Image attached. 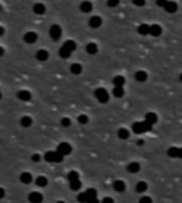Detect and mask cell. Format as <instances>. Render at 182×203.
Returning a JSON list of instances; mask_svg holds the SVG:
<instances>
[{
	"mask_svg": "<svg viewBox=\"0 0 182 203\" xmlns=\"http://www.w3.org/2000/svg\"><path fill=\"white\" fill-rule=\"evenodd\" d=\"M152 127H153V126H150V124L146 123V121H135V123L132 124V130H134L135 134H144V132H149Z\"/></svg>",
	"mask_w": 182,
	"mask_h": 203,
	"instance_id": "6da1fadb",
	"label": "cell"
},
{
	"mask_svg": "<svg viewBox=\"0 0 182 203\" xmlns=\"http://www.w3.org/2000/svg\"><path fill=\"white\" fill-rule=\"evenodd\" d=\"M94 97L100 103H108L109 102V94H108V91L103 90V88H97V90L94 91Z\"/></svg>",
	"mask_w": 182,
	"mask_h": 203,
	"instance_id": "7a4b0ae2",
	"label": "cell"
},
{
	"mask_svg": "<svg viewBox=\"0 0 182 203\" xmlns=\"http://www.w3.org/2000/svg\"><path fill=\"white\" fill-rule=\"evenodd\" d=\"M71 144H68V143H59L56 147V152H59L62 156H68L70 153H71Z\"/></svg>",
	"mask_w": 182,
	"mask_h": 203,
	"instance_id": "3957f363",
	"label": "cell"
},
{
	"mask_svg": "<svg viewBox=\"0 0 182 203\" xmlns=\"http://www.w3.org/2000/svg\"><path fill=\"white\" fill-rule=\"evenodd\" d=\"M61 35H62V29H61V26L53 24V26L50 27V38L55 40V41H58V40L61 38Z\"/></svg>",
	"mask_w": 182,
	"mask_h": 203,
	"instance_id": "277c9868",
	"label": "cell"
},
{
	"mask_svg": "<svg viewBox=\"0 0 182 203\" xmlns=\"http://www.w3.org/2000/svg\"><path fill=\"white\" fill-rule=\"evenodd\" d=\"M27 199H29V202L31 203H43V200H44L43 194H41L40 191H32L29 196H27Z\"/></svg>",
	"mask_w": 182,
	"mask_h": 203,
	"instance_id": "5b68a950",
	"label": "cell"
},
{
	"mask_svg": "<svg viewBox=\"0 0 182 203\" xmlns=\"http://www.w3.org/2000/svg\"><path fill=\"white\" fill-rule=\"evenodd\" d=\"M20 182L24 183V185H29V183L34 182V176H32L29 171H23L22 174H20Z\"/></svg>",
	"mask_w": 182,
	"mask_h": 203,
	"instance_id": "8992f818",
	"label": "cell"
},
{
	"mask_svg": "<svg viewBox=\"0 0 182 203\" xmlns=\"http://www.w3.org/2000/svg\"><path fill=\"white\" fill-rule=\"evenodd\" d=\"M17 97H18V100H22V102H29L32 99V94H31V91H27V90H20L17 92Z\"/></svg>",
	"mask_w": 182,
	"mask_h": 203,
	"instance_id": "52a82bcc",
	"label": "cell"
},
{
	"mask_svg": "<svg viewBox=\"0 0 182 203\" xmlns=\"http://www.w3.org/2000/svg\"><path fill=\"white\" fill-rule=\"evenodd\" d=\"M126 170H127L131 174H136V173H140L141 165H140V162H129L127 167H126Z\"/></svg>",
	"mask_w": 182,
	"mask_h": 203,
	"instance_id": "ba28073f",
	"label": "cell"
},
{
	"mask_svg": "<svg viewBox=\"0 0 182 203\" xmlns=\"http://www.w3.org/2000/svg\"><path fill=\"white\" fill-rule=\"evenodd\" d=\"M91 29H97V27H100L102 26V18L99 17V15H94V17H91L90 21H88Z\"/></svg>",
	"mask_w": 182,
	"mask_h": 203,
	"instance_id": "9c48e42d",
	"label": "cell"
},
{
	"mask_svg": "<svg viewBox=\"0 0 182 203\" xmlns=\"http://www.w3.org/2000/svg\"><path fill=\"white\" fill-rule=\"evenodd\" d=\"M23 40H24V43H27V44H34V43H36V40H38V35L35 34V32H27V34H24Z\"/></svg>",
	"mask_w": 182,
	"mask_h": 203,
	"instance_id": "30bf717a",
	"label": "cell"
},
{
	"mask_svg": "<svg viewBox=\"0 0 182 203\" xmlns=\"http://www.w3.org/2000/svg\"><path fill=\"white\" fill-rule=\"evenodd\" d=\"M161 34H162V29H161L159 24H152V26H149V35H152V36H159Z\"/></svg>",
	"mask_w": 182,
	"mask_h": 203,
	"instance_id": "8fae6325",
	"label": "cell"
},
{
	"mask_svg": "<svg viewBox=\"0 0 182 203\" xmlns=\"http://www.w3.org/2000/svg\"><path fill=\"white\" fill-rule=\"evenodd\" d=\"M144 121H146V123H149L150 126H155V124H156V121H158V115H156L155 112H147V114H146Z\"/></svg>",
	"mask_w": 182,
	"mask_h": 203,
	"instance_id": "7c38bea8",
	"label": "cell"
},
{
	"mask_svg": "<svg viewBox=\"0 0 182 203\" xmlns=\"http://www.w3.org/2000/svg\"><path fill=\"white\" fill-rule=\"evenodd\" d=\"M79 8H80V11L84 12V14H88V12L93 11V3L88 2V0H85V2H82V3L79 5Z\"/></svg>",
	"mask_w": 182,
	"mask_h": 203,
	"instance_id": "4fadbf2b",
	"label": "cell"
},
{
	"mask_svg": "<svg viewBox=\"0 0 182 203\" xmlns=\"http://www.w3.org/2000/svg\"><path fill=\"white\" fill-rule=\"evenodd\" d=\"M113 188H114V191H117V192H123V191L126 190V183H125L123 181H114Z\"/></svg>",
	"mask_w": 182,
	"mask_h": 203,
	"instance_id": "5bb4252c",
	"label": "cell"
},
{
	"mask_svg": "<svg viewBox=\"0 0 182 203\" xmlns=\"http://www.w3.org/2000/svg\"><path fill=\"white\" fill-rule=\"evenodd\" d=\"M32 124H34L32 117H29V115H24V117H22V120H20V126H22V127H31Z\"/></svg>",
	"mask_w": 182,
	"mask_h": 203,
	"instance_id": "9a60e30c",
	"label": "cell"
},
{
	"mask_svg": "<svg viewBox=\"0 0 182 203\" xmlns=\"http://www.w3.org/2000/svg\"><path fill=\"white\" fill-rule=\"evenodd\" d=\"M35 183H36L38 188H44V186L49 185V179H47L46 176H38V177L35 179Z\"/></svg>",
	"mask_w": 182,
	"mask_h": 203,
	"instance_id": "2e32d148",
	"label": "cell"
},
{
	"mask_svg": "<svg viewBox=\"0 0 182 203\" xmlns=\"http://www.w3.org/2000/svg\"><path fill=\"white\" fill-rule=\"evenodd\" d=\"M164 9H165V12H169V14H173V12L178 11V5H176V2H167L165 6H164Z\"/></svg>",
	"mask_w": 182,
	"mask_h": 203,
	"instance_id": "e0dca14e",
	"label": "cell"
},
{
	"mask_svg": "<svg viewBox=\"0 0 182 203\" xmlns=\"http://www.w3.org/2000/svg\"><path fill=\"white\" fill-rule=\"evenodd\" d=\"M36 59L40 61V62H44L49 59V52L47 50H43V49H40L38 52H36Z\"/></svg>",
	"mask_w": 182,
	"mask_h": 203,
	"instance_id": "ac0fdd59",
	"label": "cell"
},
{
	"mask_svg": "<svg viewBox=\"0 0 182 203\" xmlns=\"http://www.w3.org/2000/svg\"><path fill=\"white\" fill-rule=\"evenodd\" d=\"M167 155L170 158H181V149L179 147H170L169 152H167Z\"/></svg>",
	"mask_w": 182,
	"mask_h": 203,
	"instance_id": "d6986e66",
	"label": "cell"
},
{
	"mask_svg": "<svg viewBox=\"0 0 182 203\" xmlns=\"http://www.w3.org/2000/svg\"><path fill=\"white\" fill-rule=\"evenodd\" d=\"M97 50H99V47H97L96 43H88V44H87V53H88V55H96Z\"/></svg>",
	"mask_w": 182,
	"mask_h": 203,
	"instance_id": "ffe728a7",
	"label": "cell"
},
{
	"mask_svg": "<svg viewBox=\"0 0 182 203\" xmlns=\"http://www.w3.org/2000/svg\"><path fill=\"white\" fill-rule=\"evenodd\" d=\"M147 188H149L147 183H146L144 181H140V182H138V183L135 185L136 192H146V191H147Z\"/></svg>",
	"mask_w": 182,
	"mask_h": 203,
	"instance_id": "44dd1931",
	"label": "cell"
},
{
	"mask_svg": "<svg viewBox=\"0 0 182 203\" xmlns=\"http://www.w3.org/2000/svg\"><path fill=\"white\" fill-rule=\"evenodd\" d=\"M117 135H118V138H120V139H127V138H129V135H131V132H129L126 127H122V129H118Z\"/></svg>",
	"mask_w": 182,
	"mask_h": 203,
	"instance_id": "7402d4cb",
	"label": "cell"
},
{
	"mask_svg": "<svg viewBox=\"0 0 182 203\" xmlns=\"http://www.w3.org/2000/svg\"><path fill=\"white\" fill-rule=\"evenodd\" d=\"M135 79L138 80V82H146V80H147V73H146V71H143V70L136 71V73H135Z\"/></svg>",
	"mask_w": 182,
	"mask_h": 203,
	"instance_id": "603a6c76",
	"label": "cell"
},
{
	"mask_svg": "<svg viewBox=\"0 0 182 203\" xmlns=\"http://www.w3.org/2000/svg\"><path fill=\"white\" fill-rule=\"evenodd\" d=\"M34 12L35 14H38V15H43L46 12V6L43 3H35L34 5Z\"/></svg>",
	"mask_w": 182,
	"mask_h": 203,
	"instance_id": "cb8c5ba5",
	"label": "cell"
},
{
	"mask_svg": "<svg viewBox=\"0 0 182 203\" xmlns=\"http://www.w3.org/2000/svg\"><path fill=\"white\" fill-rule=\"evenodd\" d=\"M44 161H47V162H50V164H55V150H50V152H47V153H44Z\"/></svg>",
	"mask_w": 182,
	"mask_h": 203,
	"instance_id": "d4e9b609",
	"label": "cell"
},
{
	"mask_svg": "<svg viewBox=\"0 0 182 203\" xmlns=\"http://www.w3.org/2000/svg\"><path fill=\"white\" fill-rule=\"evenodd\" d=\"M113 94H114V97H117V99L123 97V96H125V90H123V87H114Z\"/></svg>",
	"mask_w": 182,
	"mask_h": 203,
	"instance_id": "484cf974",
	"label": "cell"
},
{
	"mask_svg": "<svg viewBox=\"0 0 182 203\" xmlns=\"http://www.w3.org/2000/svg\"><path fill=\"white\" fill-rule=\"evenodd\" d=\"M59 56L62 58V59H68V58L71 56V52H70V50H67V49L62 45V47L59 49Z\"/></svg>",
	"mask_w": 182,
	"mask_h": 203,
	"instance_id": "4316f807",
	"label": "cell"
},
{
	"mask_svg": "<svg viewBox=\"0 0 182 203\" xmlns=\"http://www.w3.org/2000/svg\"><path fill=\"white\" fill-rule=\"evenodd\" d=\"M125 78L123 76H115L113 79V83H114V87H123L125 85Z\"/></svg>",
	"mask_w": 182,
	"mask_h": 203,
	"instance_id": "83f0119b",
	"label": "cell"
},
{
	"mask_svg": "<svg viewBox=\"0 0 182 203\" xmlns=\"http://www.w3.org/2000/svg\"><path fill=\"white\" fill-rule=\"evenodd\" d=\"M64 47H65V49H67V50H70V52H71V53H73V52H74V50H76V43H74V41H71V40H68V41H65V43H64Z\"/></svg>",
	"mask_w": 182,
	"mask_h": 203,
	"instance_id": "f1b7e54d",
	"label": "cell"
},
{
	"mask_svg": "<svg viewBox=\"0 0 182 203\" xmlns=\"http://www.w3.org/2000/svg\"><path fill=\"white\" fill-rule=\"evenodd\" d=\"M136 31H138V34L140 35H149V24H144V23L140 24Z\"/></svg>",
	"mask_w": 182,
	"mask_h": 203,
	"instance_id": "f546056e",
	"label": "cell"
},
{
	"mask_svg": "<svg viewBox=\"0 0 182 203\" xmlns=\"http://www.w3.org/2000/svg\"><path fill=\"white\" fill-rule=\"evenodd\" d=\"M70 71H71L73 74H80V73H82V65H80V64H71Z\"/></svg>",
	"mask_w": 182,
	"mask_h": 203,
	"instance_id": "4dcf8cb0",
	"label": "cell"
},
{
	"mask_svg": "<svg viewBox=\"0 0 182 203\" xmlns=\"http://www.w3.org/2000/svg\"><path fill=\"white\" fill-rule=\"evenodd\" d=\"M67 179H68V182L78 181V179H79V173H78V171H76V170H71V171H70V173H68Z\"/></svg>",
	"mask_w": 182,
	"mask_h": 203,
	"instance_id": "1f68e13d",
	"label": "cell"
},
{
	"mask_svg": "<svg viewBox=\"0 0 182 203\" xmlns=\"http://www.w3.org/2000/svg\"><path fill=\"white\" fill-rule=\"evenodd\" d=\"M80 186H82V182H80V179H78V181H73L70 182V188L73 190V191H79Z\"/></svg>",
	"mask_w": 182,
	"mask_h": 203,
	"instance_id": "d6a6232c",
	"label": "cell"
},
{
	"mask_svg": "<svg viewBox=\"0 0 182 203\" xmlns=\"http://www.w3.org/2000/svg\"><path fill=\"white\" fill-rule=\"evenodd\" d=\"M76 200H78L79 203H87V200H88V196L85 194V191L79 192V194H78V197H76Z\"/></svg>",
	"mask_w": 182,
	"mask_h": 203,
	"instance_id": "836d02e7",
	"label": "cell"
},
{
	"mask_svg": "<svg viewBox=\"0 0 182 203\" xmlns=\"http://www.w3.org/2000/svg\"><path fill=\"white\" fill-rule=\"evenodd\" d=\"M85 194L88 196V199H96V197H97V191H96L94 188H88V190L85 191Z\"/></svg>",
	"mask_w": 182,
	"mask_h": 203,
	"instance_id": "e575fe53",
	"label": "cell"
},
{
	"mask_svg": "<svg viewBox=\"0 0 182 203\" xmlns=\"http://www.w3.org/2000/svg\"><path fill=\"white\" fill-rule=\"evenodd\" d=\"M78 123L79 124H87L88 123V117H87L85 114H80L79 117H78Z\"/></svg>",
	"mask_w": 182,
	"mask_h": 203,
	"instance_id": "d590c367",
	"label": "cell"
},
{
	"mask_svg": "<svg viewBox=\"0 0 182 203\" xmlns=\"http://www.w3.org/2000/svg\"><path fill=\"white\" fill-rule=\"evenodd\" d=\"M61 126H62V127H70V126H71V120L67 118V117L61 118Z\"/></svg>",
	"mask_w": 182,
	"mask_h": 203,
	"instance_id": "8d00e7d4",
	"label": "cell"
},
{
	"mask_svg": "<svg viewBox=\"0 0 182 203\" xmlns=\"http://www.w3.org/2000/svg\"><path fill=\"white\" fill-rule=\"evenodd\" d=\"M62 159H64V156L59 153V152H56L55 150V164H59V162H62Z\"/></svg>",
	"mask_w": 182,
	"mask_h": 203,
	"instance_id": "74e56055",
	"label": "cell"
},
{
	"mask_svg": "<svg viewBox=\"0 0 182 203\" xmlns=\"http://www.w3.org/2000/svg\"><path fill=\"white\" fill-rule=\"evenodd\" d=\"M138 203H153V200H152V197H149V196H143Z\"/></svg>",
	"mask_w": 182,
	"mask_h": 203,
	"instance_id": "f35d334b",
	"label": "cell"
},
{
	"mask_svg": "<svg viewBox=\"0 0 182 203\" xmlns=\"http://www.w3.org/2000/svg\"><path fill=\"white\" fill-rule=\"evenodd\" d=\"M118 3H120V0H108V6H109V8L118 6Z\"/></svg>",
	"mask_w": 182,
	"mask_h": 203,
	"instance_id": "ab89813d",
	"label": "cell"
},
{
	"mask_svg": "<svg viewBox=\"0 0 182 203\" xmlns=\"http://www.w3.org/2000/svg\"><path fill=\"white\" fill-rule=\"evenodd\" d=\"M132 3H134L135 6H140V8H141V6L146 5V0H132Z\"/></svg>",
	"mask_w": 182,
	"mask_h": 203,
	"instance_id": "60d3db41",
	"label": "cell"
},
{
	"mask_svg": "<svg viewBox=\"0 0 182 203\" xmlns=\"http://www.w3.org/2000/svg\"><path fill=\"white\" fill-rule=\"evenodd\" d=\"M41 159H43V156H41V155H38V153L32 155V161H34V162H40Z\"/></svg>",
	"mask_w": 182,
	"mask_h": 203,
	"instance_id": "b9f144b4",
	"label": "cell"
},
{
	"mask_svg": "<svg viewBox=\"0 0 182 203\" xmlns=\"http://www.w3.org/2000/svg\"><path fill=\"white\" fill-rule=\"evenodd\" d=\"M167 2H169V0H156V5H158V6H161V8H164Z\"/></svg>",
	"mask_w": 182,
	"mask_h": 203,
	"instance_id": "7bdbcfd3",
	"label": "cell"
},
{
	"mask_svg": "<svg viewBox=\"0 0 182 203\" xmlns=\"http://www.w3.org/2000/svg\"><path fill=\"white\" fill-rule=\"evenodd\" d=\"M100 203H114V199H113V197H105Z\"/></svg>",
	"mask_w": 182,
	"mask_h": 203,
	"instance_id": "ee69618b",
	"label": "cell"
},
{
	"mask_svg": "<svg viewBox=\"0 0 182 203\" xmlns=\"http://www.w3.org/2000/svg\"><path fill=\"white\" fill-rule=\"evenodd\" d=\"M5 196H6L5 188H3V186H0V200H2V199H5Z\"/></svg>",
	"mask_w": 182,
	"mask_h": 203,
	"instance_id": "f6af8a7d",
	"label": "cell"
},
{
	"mask_svg": "<svg viewBox=\"0 0 182 203\" xmlns=\"http://www.w3.org/2000/svg\"><path fill=\"white\" fill-rule=\"evenodd\" d=\"M87 203H100V202H99V200H97V197H96V199H88V200H87Z\"/></svg>",
	"mask_w": 182,
	"mask_h": 203,
	"instance_id": "bcb514c9",
	"label": "cell"
},
{
	"mask_svg": "<svg viewBox=\"0 0 182 203\" xmlns=\"http://www.w3.org/2000/svg\"><path fill=\"white\" fill-rule=\"evenodd\" d=\"M136 146H144V139H138V141H136Z\"/></svg>",
	"mask_w": 182,
	"mask_h": 203,
	"instance_id": "7dc6e473",
	"label": "cell"
},
{
	"mask_svg": "<svg viewBox=\"0 0 182 203\" xmlns=\"http://www.w3.org/2000/svg\"><path fill=\"white\" fill-rule=\"evenodd\" d=\"M3 53H5V49H3V47H0V56H3Z\"/></svg>",
	"mask_w": 182,
	"mask_h": 203,
	"instance_id": "c3c4849f",
	"label": "cell"
},
{
	"mask_svg": "<svg viewBox=\"0 0 182 203\" xmlns=\"http://www.w3.org/2000/svg\"><path fill=\"white\" fill-rule=\"evenodd\" d=\"M3 32H5V31H3V27L0 26V35H3Z\"/></svg>",
	"mask_w": 182,
	"mask_h": 203,
	"instance_id": "681fc988",
	"label": "cell"
},
{
	"mask_svg": "<svg viewBox=\"0 0 182 203\" xmlns=\"http://www.w3.org/2000/svg\"><path fill=\"white\" fill-rule=\"evenodd\" d=\"M56 203H65V202H64V200H58Z\"/></svg>",
	"mask_w": 182,
	"mask_h": 203,
	"instance_id": "f907efd6",
	"label": "cell"
},
{
	"mask_svg": "<svg viewBox=\"0 0 182 203\" xmlns=\"http://www.w3.org/2000/svg\"><path fill=\"white\" fill-rule=\"evenodd\" d=\"M0 9H2V8H0Z\"/></svg>",
	"mask_w": 182,
	"mask_h": 203,
	"instance_id": "816d5d0a",
	"label": "cell"
}]
</instances>
